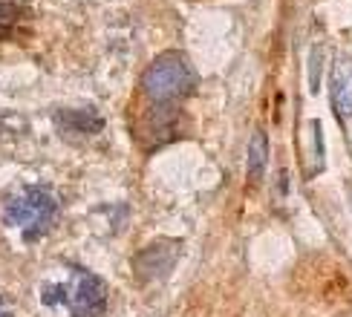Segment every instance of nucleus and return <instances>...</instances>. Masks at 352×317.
Returning a JSON list of instances; mask_svg holds the SVG:
<instances>
[{
  "label": "nucleus",
  "instance_id": "nucleus-1",
  "mask_svg": "<svg viewBox=\"0 0 352 317\" xmlns=\"http://www.w3.org/2000/svg\"><path fill=\"white\" fill-rule=\"evenodd\" d=\"M197 72L188 64V58L179 52H165L148 67L142 75V95L151 107V124L153 136H170L173 133V119H176V104L194 90Z\"/></svg>",
  "mask_w": 352,
  "mask_h": 317
},
{
  "label": "nucleus",
  "instance_id": "nucleus-2",
  "mask_svg": "<svg viewBox=\"0 0 352 317\" xmlns=\"http://www.w3.org/2000/svg\"><path fill=\"white\" fill-rule=\"evenodd\" d=\"M41 300L47 306H67L72 317H101L107 309V288L96 274L72 266L64 283L41 288Z\"/></svg>",
  "mask_w": 352,
  "mask_h": 317
},
{
  "label": "nucleus",
  "instance_id": "nucleus-3",
  "mask_svg": "<svg viewBox=\"0 0 352 317\" xmlns=\"http://www.w3.org/2000/svg\"><path fill=\"white\" fill-rule=\"evenodd\" d=\"M58 213V199L41 185L21 187L14 196L6 202V222L12 228H18L23 239H38L41 234H47L50 225L55 222Z\"/></svg>",
  "mask_w": 352,
  "mask_h": 317
},
{
  "label": "nucleus",
  "instance_id": "nucleus-4",
  "mask_svg": "<svg viewBox=\"0 0 352 317\" xmlns=\"http://www.w3.org/2000/svg\"><path fill=\"white\" fill-rule=\"evenodd\" d=\"M329 98L332 110L341 121L352 119V55H338L329 75Z\"/></svg>",
  "mask_w": 352,
  "mask_h": 317
},
{
  "label": "nucleus",
  "instance_id": "nucleus-5",
  "mask_svg": "<svg viewBox=\"0 0 352 317\" xmlns=\"http://www.w3.org/2000/svg\"><path fill=\"white\" fill-rule=\"evenodd\" d=\"M266 158H269V141L266 133L257 130L252 136V144H248V179L252 182H260L263 170H266Z\"/></svg>",
  "mask_w": 352,
  "mask_h": 317
},
{
  "label": "nucleus",
  "instance_id": "nucleus-6",
  "mask_svg": "<svg viewBox=\"0 0 352 317\" xmlns=\"http://www.w3.org/2000/svg\"><path fill=\"white\" fill-rule=\"evenodd\" d=\"M58 121L67 127V133H96V130H101V119L93 113L90 115L87 113H67Z\"/></svg>",
  "mask_w": 352,
  "mask_h": 317
},
{
  "label": "nucleus",
  "instance_id": "nucleus-7",
  "mask_svg": "<svg viewBox=\"0 0 352 317\" xmlns=\"http://www.w3.org/2000/svg\"><path fill=\"white\" fill-rule=\"evenodd\" d=\"M18 18H21V12L14 6H0V38L12 35V29L18 26Z\"/></svg>",
  "mask_w": 352,
  "mask_h": 317
},
{
  "label": "nucleus",
  "instance_id": "nucleus-8",
  "mask_svg": "<svg viewBox=\"0 0 352 317\" xmlns=\"http://www.w3.org/2000/svg\"><path fill=\"white\" fill-rule=\"evenodd\" d=\"M318 61H324V47H318V49L312 52V78H309V81H312V93H318V69H320Z\"/></svg>",
  "mask_w": 352,
  "mask_h": 317
},
{
  "label": "nucleus",
  "instance_id": "nucleus-9",
  "mask_svg": "<svg viewBox=\"0 0 352 317\" xmlns=\"http://www.w3.org/2000/svg\"><path fill=\"white\" fill-rule=\"evenodd\" d=\"M0 317H12V312L3 306V300H0Z\"/></svg>",
  "mask_w": 352,
  "mask_h": 317
},
{
  "label": "nucleus",
  "instance_id": "nucleus-10",
  "mask_svg": "<svg viewBox=\"0 0 352 317\" xmlns=\"http://www.w3.org/2000/svg\"><path fill=\"white\" fill-rule=\"evenodd\" d=\"M349 193H352V187H349Z\"/></svg>",
  "mask_w": 352,
  "mask_h": 317
}]
</instances>
